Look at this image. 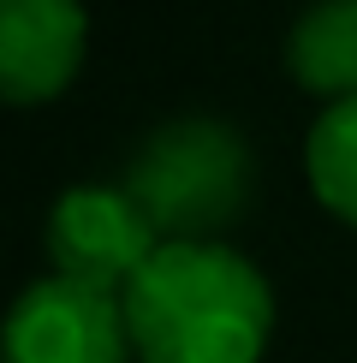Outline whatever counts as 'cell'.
Listing matches in <instances>:
<instances>
[{
  "label": "cell",
  "instance_id": "1",
  "mask_svg": "<svg viewBox=\"0 0 357 363\" xmlns=\"http://www.w3.org/2000/svg\"><path fill=\"white\" fill-rule=\"evenodd\" d=\"M143 363H256L274 328L262 268L232 245H161L119 292Z\"/></svg>",
  "mask_w": 357,
  "mask_h": 363
},
{
  "label": "cell",
  "instance_id": "2",
  "mask_svg": "<svg viewBox=\"0 0 357 363\" xmlns=\"http://www.w3.org/2000/svg\"><path fill=\"white\" fill-rule=\"evenodd\" d=\"M125 196L161 245H208L250 196V143L227 119H167L131 155Z\"/></svg>",
  "mask_w": 357,
  "mask_h": 363
},
{
  "label": "cell",
  "instance_id": "3",
  "mask_svg": "<svg viewBox=\"0 0 357 363\" xmlns=\"http://www.w3.org/2000/svg\"><path fill=\"white\" fill-rule=\"evenodd\" d=\"M131 334L113 292L48 274L12 298L0 322V363H125Z\"/></svg>",
  "mask_w": 357,
  "mask_h": 363
},
{
  "label": "cell",
  "instance_id": "4",
  "mask_svg": "<svg viewBox=\"0 0 357 363\" xmlns=\"http://www.w3.org/2000/svg\"><path fill=\"white\" fill-rule=\"evenodd\" d=\"M155 250H161V233L143 220V208L125 196V185H72L48 208V262L54 274L78 286L119 298Z\"/></svg>",
  "mask_w": 357,
  "mask_h": 363
},
{
  "label": "cell",
  "instance_id": "5",
  "mask_svg": "<svg viewBox=\"0 0 357 363\" xmlns=\"http://www.w3.org/2000/svg\"><path fill=\"white\" fill-rule=\"evenodd\" d=\"M89 18L78 0H0V101H54L84 66Z\"/></svg>",
  "mask_w": 357,
  "mask_h": 363
},
{
  "label": "cell",
  "instance_id": "6",
  "mask_svg": "<svg viewBox=\"0 0 357 363\" xmlns=\"http://www.w3.org/2000/svg\"><path fill=\"white\" fill-rule=\"evenodd\" d=\"M286 66L310 96H327V108L357 96V0H316L298 12Z\"/></svg>",
  "mask_w": 357,
  "mask_h": 363
},
{
  "label": "cell",
  "instance_id": "7",
  "mask_svg": "<svg viewBox=\"0 0 357 363\" xmlns=\"http://www.w3.org/2000/svg\"><path fill=\"white\" fill-rule=\"evenodd\" d=\"M304 167H310L322 208H334L346 226H357V96L322 108L304 143Z\"/></svg>",
  "mask_w": 357,
  "mask_h": 363
}]
</instances>
